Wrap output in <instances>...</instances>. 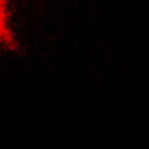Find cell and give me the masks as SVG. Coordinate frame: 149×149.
<instances>
[{"label":"cell","mask_w":149,"mask_h":149,"mask_svg":"<svg viewBox=\"0 0 149 149\" xmlns=\"http://www.w3.org/2000/svg\"><path fill=\"white\" fill-rule=\"evenodd\" d=\"M0 45L9 51L22 54V45L9 25V0H0Z\"/></svg>","instance_id":"1"}]
</instances>
